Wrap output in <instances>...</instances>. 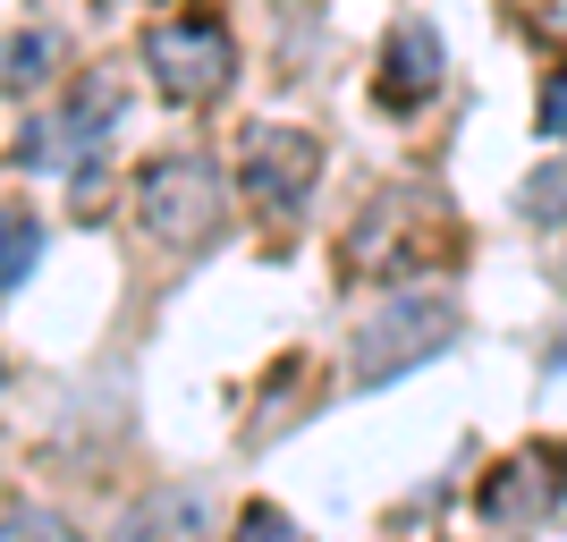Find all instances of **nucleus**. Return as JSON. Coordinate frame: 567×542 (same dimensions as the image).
Returning <instances> with one entry per match:
<instances>
[{"mask_svg": "<svg viewBox=\"0 0 567 542\" xmlns=\"http://www.w3.org/2000/svg\"><path fill=\"white\" fill-rule=\"evenodd\" d=\"M136 221L162 246H213L229 229V178L213 153H153L136 170Z\"/></svg>", "mask_w": 567, "mask_h": 542, "instance_id": "1", "label": "nucleus"}, {"mask_svg": "<svg viewBox=\"0 0 567 542\" xmlns=\"http://www.w3.org/2000/svg\"><path fill=\"white\" fill-rule=\"evenodd\" d=\"M457 330H466V314H457L450 297H432V288H399L381 314H364V330H355V348H348L355 390H381L390 374H406V365L457 348Z\"/></svg>", "mask_w": 567, "mask_h": 542, "instance_id": "2", "label": "nucleus"}, {"mask_svg": "<svg viewBox=\"0 0 567 542\" xmlns=\"http://www.w3.org/2000/svg\"><path fill=\"white\" fill-rule=\"evenodd\" d=\"M144 76H153L169 102H213V94H229V76H237L229 25H220L213 9H187V18L144 25Z\"/></svg>", "mask_w": 567, "mask_h": 542, "instance_id": "3", "label": "nucleus"}, {"mask_svg": "<svg viewBox=\"0 0 567 542\" xmlns=\"http://www.w3.org/2000/svg\"><path fill=\"white\" fill-rule=\"evenodd\" d=\"M111 127H118V85H111V76H85L60 111H43L18 136V162L25 170H60V178H94Z\"/></svg>", "mask_w": 567, "mask_h": 542, "instance_id": "4", "label": "nucleus"}, {"mask_svg": "<svg viewBox=\"0 0 567 542\" xmlns=\"http://www.w3.org/2000/svg\"><path fill=\"white\" fill-rule=\"evenodd\" d=\"M313 178H322V144L306 136V127H246V153H237V187H246V204L271 221L306 213Z\"/></svg>", "mask_w": 567, "mask_h": 542, "instance_id": "5", "label": "nucleus"}, {"mask_svg": "<svg viewBox=\"0 0 567 542\" xmlns=\"http://www.w3.org/2000/svg\"><path fill=\"white\" fill-rule=\"evenodd\" d=\"M559 500H567V458L559 449H517V458L492 467V483L474 492V509L492 525H534V518H550Z\"/></svg>", "mask_w": 567, "mask_h": 542, "instance_id": "6", "label": "nucleus"}, {"mask_svg": "<svg viewBox=\"0 0 567 542\" xmlns=\"http://www.w3.org/2000/svg\"><path fill=\"white\" fill-rule=\"evenodd\" d=\"M441 76H450V60H441V34H432V18H399L390 25V43H381V111H424L432 94H441Z\"/></svg>", "mask_w": 567, "mask_h": 542, "instance_id": "7", "label": "nucleus"}, {"mask_svg": "<svg viewBox=\"0 0 567 542\" xmlns=\"http://www.w3.org/2000/svg\"><path fill=\"white\" fill-rule=\"evenodd\" d=\"M111 542H204V492L195 483H162V492H144L127 518H118Z\"/></svg>", "mask_w": 567, "mask_h": 542, "instance_id": "8", "label": "nucleus"}, {"mask_svg": "<svg viewBox=\"0 0 567 542\" xmlns=\"http://www.w3.org/2000/svg\"><path fill=\"white\" fill-rule=\"evenodd\" d=\"M34 263H43V221H34V204H0V297L18 280H34Z\"/></svg>", "mask_w": 567, "mask_h": 542, "instance_id": "9", "label": "nucleus"}, {"mask_svg": "<svg viewBox=\"0 0 567 542\" xmlns=\"http://www.w3.org/2000/svg\"><path fill=\"white\" fill-rule=\"evenodd\" d=\"M51 69H60V34H43V25H25V34H0V85H9V94L43 85Z\"/></svg>", "mask_w": 567, "mask_h": 542, "instance_id": "10", "label": "nucleus"}, {"mask_svg": "<svg viewBox=\"0 0 567 542\" xmlns=\"http://www.w3.org/2000/svg\"><path fill=\"white\" fill-rule=\"evenodd\" d=\"M525 221H534V229H559L567 221V162H550V170L525 178Z\"/></svg>", "mask_w": 567, "mask_h": 542, "instance_id": "11", "label": "nucleus"}, {"mask_svg": "<svg viewBox=\"0 0 567 542\" xmlns=\"http://www.w3.org/2000/svg\"><path fill=\"white\" fill-rule=\"evenodd\" d=\"M229 542H306V525L288 518L280 500H246V509H237V534Z\"/></svg>", "mask_w": 567, "mask_h": 542, "instance_id": "12", "label": "nucleus"}, {"mask_svg": "<svg viewBox=\"0 0 567 542\" xmlns=\"http://www.w3.org/2000/svg\"><path fill=\"white\" fill-rule=\"evenodd\" d=\"M0 542H85L69 518H51V509H9L0 518Z\"/></svg>", "mask_w": 567, "mask_h": 542, "instance_id": "13", "label": "nucleus"}, {"mask_svg": "<svg viewBox=\"0 0 567 542\" xmlns=\"http://www.w3.org/2000/svg\"><path fill=\"white\" fill-rule=\"evenodd\" d=\"M534 119H543V136H550V144H567V69L543 85V111H534Z\"/></svg>", "mask_w": 567, "mask_h": 542, "instance_id": "14", "label": "nucleus"}]
</instances>
